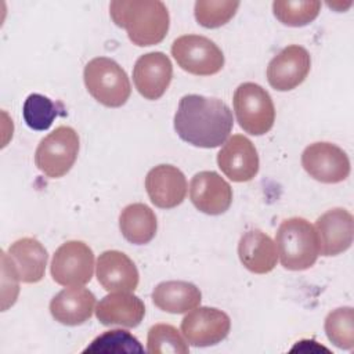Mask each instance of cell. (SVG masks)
<instances>
[{
	"instance_id": "cell-21",
	"label": "cell",
	"mask_w": 354,
	"mask_h": 354,
	"mask_svg": "<svg viewBox=\"0 0 354 354\" xmlns=\"http://www.w3.org/2000/svg\"><path fill=\"white\" fill-rule=\"evenodd\" d=\"M238 256L246 270L253 274L271 272L278 261L274 241L260 230L246 231L238 243Z\"/></svg>"
},
{
	"instance_id": "cell-9",
	"label": "cell",
	"mask_w": 354,
	"mask_h": 354,
	"mask_svg": "<svg viewBox=\"0 0 354 354\" xmlns=\"http://www.w3.org/2000/svg\"><path fill=\"white\" fill-rule=\"evenodd\" d=\"M301 166L310 177L324 184H337L350 174L347 153L332 142H314L301 153Z\"/></svg>"
},
{
	"instance_id": "cell-27",
	"label": "cell",
	"mask_w": 354,
	"mask_h": 354,
	"mask_svg": "<svg viewBox=\"0 0 354 354\" xmlns=\"http://www.w3.org/2000/svg\"><path fill=\"white\" fill-rule=\"evenodd\" d=\"M147 351L151 354H187L189 347L177 328L169 324H155L148 330Z\"/></svg>"
},
{
	"instance_id": "cell-1",
	"label": "cell",
	"mask_w": 354,
	"mask_h": 354,
	"mask_svg": "<svg viewBox=\"0 0 354 354\" xmlns=\"http://www.w3.org/2000/svg\"><path fill=\"white\" fill-rule=\"evenodd\" d=\"M232 126V112L224 101L198 94L181 97L174 115L177 136L199 148L220 147L228 140Z\"/></svg>"
},
{
	"instance_id": "cell-24",
	"label": "cell",
	"mask_w": 354,
	"mask_h": 354,
	"mask_svg": "<svg viewBox=\"0 0 354 354\" xmlns=\"http://www.w3.org/2000/svg\"><path fill=\"white\" fill-rule=\"evenodd\" d=\"M64 108L58 102H53L48 97L33 93L29 94L22 106L25 123L33 130H47L58 115H64Z\"/></svg>"
},
{
	"instance_id": "cell-17",
	"label": "cell",
	"mask_w": 354,
	"mask_h": 354,
	"mask_svg": "<svg viewBox=\"0 0 354 354\" xmlns=\"http://www.w3.org/2000/svg\"><path fill=\"white\" fill-rule=\"evenodd\" d=\"M95 268L97 279L106 292H134L138 286V270L123 252H102L97 259Z\"/></svg>"
},
{
	"instance_id": "cell-18",
	"label": "cell",
	"mask_w": 354,
	"mask_h": 354,
	"mask_svg": "<svg viewBox=\"0 0 354 354\" xmlns=\"http://www.w3.org/2000/svg\"><path fill=\"white\" fill-rule=\"evenodd\" d=\"M145 315L142 300L131 292H109L95 307L97 319L105 325L136 328Z\"/></svg>"
},
{
	"instance_id": "cell-28",
	"label": "cell",
	"mask_w": 354,
	"mask_h": 354,
	"mask_svg": "<svg viewBox=\"0 0 354 354\" xmlns=\"http://www.w3.org/2000/svg\"><path fill=\"white\" fill-rule=\"evenodd\" d=\"M239 1L221 0H198L194 7L196 22L207 29H216L232 19Z\"/></svg>"
},
{
	"instance_id": "cell-16",
	"label": "cell",
	"mask_w": 354,
	"mask_h": 354,
	"mask_svg": "<svg viewBox=\"0 0 354 354\" xmlns=\"http://www.w3.org/2000/svg\"><path fill=\"white\" fill-rule=\"evenodd\" d=\"M145 189L151 202L160 209H173L187 196L184 173L173 165H158L145 177Z\"/></svg>"
},
{
	"instance_id": "cell-19",
	"label": "cell",
	"mask_w": 354,
	"mask_h": 354,
	"mask_svg": "<svg viewBox=\"0 0 354 354\" xmlns=\"http://www.w3.org/2000/svg\"><path fill=\"white\" fill-rule=\"evenodd\" d=\"M95 308V296L83 286H68L50 301L53 318L68 326H77L88 321Z\"/></svg>"
},
{
	"instance_id": "cell-10",
	"label": "cell",
	"mask_w": 354,
	"mask_h": 354,
	"mask_svg": "<svg viewBox=\"0 0 354 354\" xmlns=\"http://www.w3.org/2000/svg\"><path fill=\"white\" fill-rule=\"evenodd\" d=\"M231 329L230 317L214 307H195L181 321V333L195 347L214 346L224 340Z\"/></svg>"
},
{
	"instance_id": "cell-11",
	"label": "cell",
	"mask_w": 354,
	"mask_h": 354,
	"mask_svg": "<svg viewBox=\"0 0 354 354\" xmlns=\"http://www.w3.org/2000/svg\"><path fill=\"white\" fill-rule=\"evenodd\" d=\"M310 68L311 57L308 51L299 44H290L270 61L267 80L278 91H290L306 80Z\"/></svg>"
},
{
	"instance_id": "cell-4",
	"label": "cell",
	"mask_w": 354,
	"mask_h": 354,
	"mask_svg": "<svg viewBox=\"0 0 354 354\" xmlns=\"http://www.w3.org/2000/svg\"><path fill=\"white\" fill-rule=\"evenodd\" d=\"M83 79L90 95L108 108L124 105L131 94L127 73L116 61L106 57L90 59L84 66Z\"/></svg>"
},
{
	"instance_id": "cell-5",
	"label": "cell",
	"mask_w": 354,
	"mask_h": 354,
	"mask_svg": "<svg viewBox=\"0 0 354 354\" xmlns=\"http://www.w3.org/2000/svg\"><path fill=\"white\" fill-rule=\"evenodd\" d=\"M234 111L243 131L252 136L268 133L275 122V106L266 88L253 82L239 84L234 93Z\"/></svg>"
},
{
	"instance_id": "cell-23",
	"label": "cell",
	"mask_w": 354,
	"mask_h": 354,
	"mask_svg": "<svg viewBox=\"0 0 354 354\" xmlns=\"http://www.w3.org/2000/svg\"><path fill=\"white\" fill-rule=\"evenodd\" d=\"M119 228L123 238L130 243L145 245L155 238L156 216L145 203H130L120 212Z\"/></svg>"
},
{
	"instance_id": "cell-13",
	"label": "cell",
	"mask_w": 354,
	"mask_h": 354,
	"mask_svg": "<svg viewBox=\"0 0 354 354\" xmlns=\"http://www.w3.org/2000/svg\"><path fill=\"white\" fill-rule=\"evenodd\" d=\"M314 230L318 238L319 254L337 256L353 243L354 218L348 210L335 207L317 218Z\"/></svg>"
},
{
	"instance_id": "cell-7",
	"label": "cell",
	"mask_w": 354,
	"mask_h": 354,
	"mask_svg": "<svg viewBox=\"0 0 354 354\" xmlns=\"http://www.w3.org/2000/svg\"><path fill=\"white\" fill-rule=\"evenodd\" d=\"M171 55L181 69L196 76L218 73L224 66V54L210 39L199 35H183L171 44Z\"/></svg>"
},
{
	"instance_id": "cell-25",
	"label": "cell",
	"mask_w": 354,
	"mask_h": 354,
	"mask_svg": "<svg viewBox=\"0 0 354 354\" xmlns=\"http://www.w3.org/2000/svg\"><path fill=\"white\" fill-rule=\"evenodd\" d=\"M321 11V1H292L277 0L272 3V12L275 18L288 26L299 28L313 22Z\"/></svg>"
},
{
	"instance_id": "cell-12",
	"label": "cell",
	"mask_w": 354,
	"mask_h": 354,
	"mask_svg": "<svg viewBox=\"0 0 354 354\" xmlns=\"http://www.w3.org/2000/svg\"><path fill=\"white\" fill-rule=\"evenodd\" d=\"M217 165L231 181L245 183L256 177L260 160L253 142L242 134H234L217 153Z\"/></svg>"
},
{
	"instance_id": "cell-15",
	"label": "cell",
	"mask_w": 354,
	"mask_h": 354,
	"mask_svg": "<svg viewBox=\"0 0 354 354\" xmlns=\"http://www.w3.org/2000/svg\"><path fill=\"white\" fill-rule=\"evenodd\" d=\"M189 199L199 212L218 216L230 209L232 188L218 173L213 170L199 171L189 183Z\"/></svg>"
},
{
	"instance_id": "cell-20",
	"label": "cell",
	"mask_w": 354,
	"mask_h": 354,
	"mask_svg": "<svg viewBox=\"0 0 354 354\" xmlns=\"http://www.w3.org/2000/svg\"><path fill=\"white\" fill-rule=\"evenodd\" d=\"M7 256L24 283H36L43 279L48 254L36 238L17 239L10 245Z\"/></svg>"
},
{
	"instance_id": "cell-3",
	"label": "cell",
	"mask_w": 354,
	"mask_h": 354,
	"mask_svg": "<svg viewBox=\"0 0 354 354\" xmlns=\"http://www.w3.org/2000/svg\"><path fill=\"white\" fill-rule=\"evenodd\" d=\"M275 246L282 267L290 271L313 267L319 256L315 230L303 217H290L279 224Z\"/></svg>"
},
{
	"instance_id": "cell-29",
	"label": "cell",
	"mask_w": 354,
	"mask_h": 354,
	"mask_svg": "<svg viewBox=\"0 0 354 354\" xmlns=\"http://www.w3.org/2000/svg\"><path fill=\"white\" fill-rule=\"evenodd\" d=\"M144 351L137 337L122 329H112L97 336L83 353H136Z\"/></svg>"
},
{
	"instance_id": "cell-26",
	"label": "cell",
	"mask_w": 354,
	"mask_h": 354,
	"mask_svg": "<svg viewBox=\"0 0 354 354\" xmlns=\"http://www.w3.org/2000/svg\"><path fill=\"white\" fill-rule=\"evenodd\" d=\"M324 328L332 344L343 350H353L354 313L351 307H339L332 310L325 318Z\"/></svg>"
},
{
	"instance_id": "cell-14",
	"label": "cell",
	"mask_w": 354,
	"mask_h": 354,
	"mask_svg": "<svg viewBox=\"0 0 354 354\" xmlns=\"http://www.w3.org/2000/svg\"><path fill=\"white\" fill-rule=\"evenodd\" d=\"M173 65L162 51L142 54L134 64L133 82L137 91L147 100L160 98L170 86Z\"/></svg>"
},
{
	"instance_id": "cell-2",
	"label": "cell",
	"mask_w": 354,
	"mask_h": 354,
	"mask_svg": "<svg viewBox=\"0 0 354 354\" xmlns=\"http://www.w3.org/2000/svg\"><path fill=\"white\" fill-rule=\"evenodd\" d=\"M109 15L138 47L160 43L170 25L169 11L159 0H115L109 4Z\"/></svg>"
},
{
	"instance_id": "cell-8",
	"label": "cell",
	"mask_w": 354,
	"mask_h": 354,
	"mask_svg": "<svg viewBox=\"0 0 354 354\" xmlns=\"http://www.w3.org/2000/svg\"><path fill=\"white\" fill-rule=\"evenodd\" d=\"M50 272L53 281L62 286H83L94 272V253L82 241H68L54 253Z\"/></svg>"
},
{
	"instance_id": "cell-6",
	"label": "cell",
	"mask_w": 354,
	"mask_h": 354,
	"mask_svg": "<svg viewBox=\"0 0 354 354\" xmlns=\"http://www.w3.org/2000/svg\"><path fill=\"white\" fill-rule=\"evenodd\" d=\"M79 153V136L69 126H59L40 140L35 163L50 178L65 176L75 165Z\"/></svg>"
},
{
	"instance_id": "cell-22",
	"label": "cell",
	"mask_w": 354,
	"mask_h": 354,
	"mask_svg": "<svg viewBox=\"0 0 354 354\" xmlns=\"http://www.w3.org/2000/svg\"><path fill=\"white\" fill-rule=\"evenodd\" d=\"M202 300L199 288L187 281H165L152 292L153 304L170 314H184L198 307Z\"/></svg>"
}]
</instances>
